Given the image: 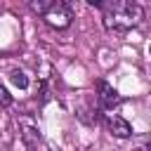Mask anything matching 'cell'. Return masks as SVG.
Wrapping results in <instances>:
<instances>
[{
    "label": "cell",
    "mask_w": 151,
    "mask_h": 151,
    "mask_svg": "<svg viewBox=\"0 0 151 151\" xmlns=\"http://www.w3.org/2000/svg\"><path fill=\"white\" fill-rule=\"evenodd\" d=\"M101 12H104V26L118 33L139 26L144 19V5L139 0H106Z\"/></svg>",
    "instance_id": "obj_1"
},
{
    "label": "cell",
    "mask_w": 151,
    "mask_h": 151,
    "mask_svg": "<svg viewBox=\"0 0 151 151\" xmlns=\"http://www.w3.org/2000/svg\"><path fill=\"white\" fill-rule=\"evenodd\" d=\"M45 21L52 26V28H57V31H64V28H68L71 26V19H73V9H71V5L66 2V0H52V5L45 9Z\"/></svg>",
    "instance_id": "obj_2"
},
{
    "label": "cell",
    "mask_w": 151,
    "mask_h": 151,
    "mask_svg": "<svg viewBox=\"0 0 151 151\" xmlns=\"http://www.w3.org/2000/svg\"><path fill=\"white\" fill-rule=\"evenodd\" d=\"M97 99H99V106L106 109V111L116 109V106L123 101V97L118 94V90H116L113 85H109L106 80H99V83H97Z\"/></svg>",
    "instance_id": "obj_3"
},
{
    "label": "cell",
    "mask_w": 151,
    "mask_h": 151,
    "mask_svg": "<svg viewBox=\"0 0 151 151\" xmlns=\"http://www.w3.org/2000/svg\"><path fill=\"white\" fill-rule=\"evenodd\" d=\"M106 125H109V132H111L113 137H118V139H127V137L132 134V125H130L125 118L116 116V113H109V116H106Z\"/></svg>",
    "instance_id": "obj_4"
},
{
    "label": "cell",
    "mask_w": 151,
    "mask_h": 151,
    "mask_svg": "<svg viewBox=\"0 0 151 151\" xmlns=\"http://www.w3.org/2000/svg\"><path fill=\"white\" fill-rule=\"evenodd\" d=\"M9 80H12V85L19 87V90H26V87H28V76H26L21 68H14V71L9 73Z\"/></svg>",
    "instance_id": "obj_5"
},
{
    "label": "cell",
    "mask_w": 151,
    "mask_h": 151,
    "mask_svg": "<svg viewBox=\"0 0 151 151\" xmlns=\"http://www.w3.org/2000/svg\"><path fill=\"white\" fill-rule=\"evenodd\" d=\"M24 139H26V144L35 146V142H40V134H38V130L33 125H24Z\"/></svg>",
    "instance_id": "obj_6"
},
{
    "label": "cell",
    "mask_w": 151,
    "mask_h": 151,
    "mask_svg": "<svg viewBox=\"0 0 151 151\" xmlns=\"http://www.w3.org/2000/svg\"><path fill=\"white\" fill-rule=\"evenodd\" d=\"M28 5H31V9H33V12L45 14V9L52 5V0H28Z\"/></svg>",
    "instance_id": "obj_7"
},
{
    "label": "cell",
    "mask_w": 151,
    "mask_h": 151,
    "mask_svg": "<svg viewBox=\"0 0 151 151\" xmlns=\"http://www.w3.org/2000/svg\"><path fill=\"white\" fill-rule=\"evenodd\" d=\"M12 104V94L7 92V87L0 85V106H9Z\"/></svg>",
    "instance_id": "obj_8"
},
{
    "label": "cell",
    "mask_w": 151,
    "mask_h": 151,
    "mask_svg": "<svg viewBox=\"0 0 151 151\" xmlns=\"http://www.w3.org/2000/svg\"><path fill=\"white\" fill-rule=\"evenodd\" d=\"M85 2H87V5H90V7H97V9H101V7H104V2H106V0H85Z\"/></svg>",
    "instance_id": "obj_9"
}]
</instances>
